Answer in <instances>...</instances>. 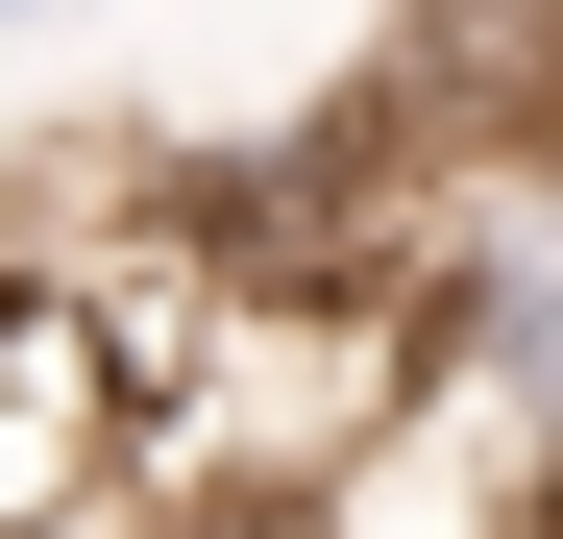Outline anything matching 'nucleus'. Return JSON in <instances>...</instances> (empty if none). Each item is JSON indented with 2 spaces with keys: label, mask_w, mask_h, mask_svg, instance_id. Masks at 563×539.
<instances>
[{
  "label": "nucleus",
  "mask_w": 563,
  "mask_h": 539,
  "mask_svg": "<svg viewBox=\"0 0 563 539\" xmlns=\"http://www.w3.org/2000/svg\"><path fill=\"white\" fill-rule=\"evenodd\" d=\"M147 491V319L99 270H0V539H74Z\"/></svg>",
  "instance_id": "f257e3e1"
},
{
  "label": "nucleus",
  "mask_w": 563,
  "mask_h": 539,
  "mask_svg": "<svg viewBox=\"0 0 563 539\" xmlns=\"http://www.w3.org/2000/svg\"><path fill=\"white\" fill-rule=\"evenodd\" d=\"M74 539H367V491H221V466H147L123 515H74Z\"/></svg>",
  "instance_id": "f03ea898"
},
{
  "label": "nucleus",
  "mask_w": 563,
  "mask_h": 539,
  "mask_svg": "<svg viewBox=\"0 0 563 539\" xmlns=\"http://www.w3.org/2000/svg\"><path fill=\"white\" fill-rule=\"evenodd\" d=\"M0 25H25V0H0Z\"/></svg>",
  "instance_id": "7ed1b4c3"
}]
</instances>
